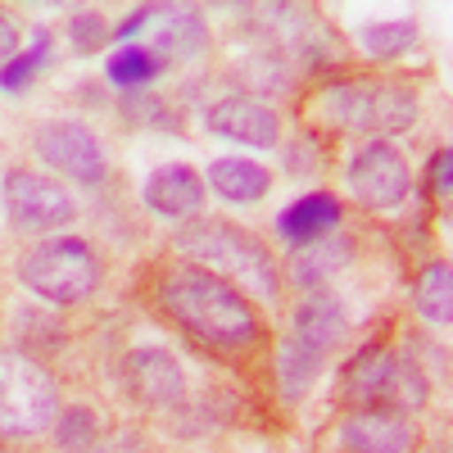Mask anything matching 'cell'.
I'll return each instance as SVG.
<instances>
[{
	"label": "cell",
	"mask_w": 453,
	"mask_h": 453,
	"mask_svg": "<svg viewBox=\"0 0 453 453\" xmlns=\"http://www.w3.org/2000/svg\"><path fill=\"white\" fill-rule=\"evenodd\" d=\"M209 132L236 141V145H250V150H273L281 145V119L277 109H268L254 96H226L209 109Z\"/></svg>",
	"instance_id": "obj_12"
},
{
	"label": "cell",
	"mask_w": 453,
	"mask_h": 453,
	"mask_svg": "<svg viewBox=\"0 0 453 453\" xmlns=\"http://www.w3.org/2000/svg\"><path fill=\"white\" fill-rule=\"evenodd\" d=\"M19 55V27L10 23V14L0 10V64H10Z\"/></svg>",
	"instance_id": "obj_27"
},
{
	"label": "cell",
	"mask_w": 453,
	"mask_h": 453,
	"mask_svg": "<svg viewBox=\"0 0 453 453\" xmlns=\"http://www.w3.org/2000/svg\"><path fill=\"white\" fill-rule=\"evenodd\" d=\"M418 422L399 408H354L335 431L345 453H418Z\"/></svg>",
	"instance_id": "obj_11"
},
{
	"label": "cell",
	"mask_w": 453,
	"mask_h": 453,
	"mask_svg": "<svg viewBox=\"0 0 453 453\" xmlns=\"http://www.w3.org/2000/svg\"><path fill=\"white\" fill-rule=\"evenodd\" d=\"M204 196H209V186L191 164H164L141 186L145 209H155L159 218H173V222H191L204 209Z\"/></svg>",
	"instance_id": "obj_13"
},
{
	"label": "cell",
	"mask_w": 453,
	"mask_h": 453,
	"mask_svg": "<svg viewBox=\"0 0 453 453\" xmlns=\"http://www.w3.org/2000/svg\"><path fill=\"white\" fill-rule=\"evenodd\" d=\"M412 304H418L426 326H449L453 322V277H449V263H426L418 286H412Z\"/></svg>",
	"instance_id": "obj_19"
},
{
	"label": "cell",
	"mask_w": 453,
	"mask_h": 453,
	"mask_svg": "<svg viewBox=\"0 0 453 453\" xmlns=\"http://www.w3.org/2000/svg\"><path fill=\"white\" fill-rule=\"evenodd\" d=\"M59 418L55 376L23 349H0V435L32 440L46 435Z\"/></svg>",
	"instance_id": "obj_5"
},
{
	"label": "cell",
	"mask_w": 453,
	"mask_h": 453,
	"mask_svg": "<svg viewBox=\"0 0 453 453\" xmlns=\"http://www.w3.org/2000/svg\"><path fill=\"white\" fill-rule=\"evenodd\" d=\"M32 150L42 164L73 177L78 186H100L109 177V159H104L100 136L82 123H73V119H46L32 132Z\"/></svg>",
	"instance_id": "obj_9"
},
{
	"label": "cell",
	"mask_w": 453,
	"mask_h": 453,
	"mask_svg": "<svg viewBox=\"0 0 453 453\" xmlns=\"http://www.w3.org/2000/svg\"><path fill=\"white\" fill-rule=\"evenodd\" d=\"M50 431H55L59 453H87V449L96 444L100 422H96V412H91V408H68V412H59V418H55Z\"/></svg>",
	"instance_id": "obj_23"
},
{
	"label": "cell",
	"mask_w": 453,
	"mask_h": 453,
	"mask_svg": "<svg viewBox=\"0 0 453 453\" xmlns=\"http://www.w3.org/2000/svg\"><path fill=\"white\" fill-rule=\"evenodd\" d=\"M159 309L177 331H186L204 349L250 354L254 345H263V318L254 299L226 277L200 268V263H177L164 273Z\"/></svg>",
	"instance_id": "obj_1"
},
{
	"label": "cell",
	"mask_w": 453,
	"mask_h": 453,
	"mask_svg": "<svg viewBox=\"0 0 453 453\" xmlns=\"http://www.w3.org/2000/svg\"><path fill=\"white\" fill-rule=\"evenodd\" d=\"M68 42L78 55H96L104 42H109V23L96 14V10H78L68 19Z\"/></svg>",
	"instance_id": "obj_24"
},
{
	"label": "cell",
	"mask_w": 453,
	"mask_h": 453,
	"mask_svg": "<svg viewBox=\"0 0 453 453\" xmlns=\"http://www.w3.org/2000/svg\"><path fill=\"white\" fill-rule=\"evenodd\" d=\"M177 254L186 263H200V268L226 277V281H245L254 286L263 299H277L281 295V268L273 250L263 245L254 232L236 222H222V218H191L177 232Z\"/></svg>",
	"instance_id": "obj_2"
},
{
	"label": "cell",
	"mask_w": 453,
	"mask_h": 453,
	"mask_svg": "<svg viewBox=\"0 0 453 453\" xmlns=\"http://www.w3.org/2000/svg\"><path fill=\"white\" fill-rule=\"evenodd\" d=\"M46 59H50V32L42 27V32L32 36V46H27V50H19L10 64H0V91L19 96V91L36 78V73L46 68Z\"/></svg>",
	"instance_id": "obj_22"
},
{
	"label": "cell",
	"mask_w": 453,
	"mask_h": 453,
	"mask_svg": "<svg viewBox=\"0 0 453 453\" xmlns=\"http://www.w3.org/2000/svg\"><path fill=\"white\" fill-rule=\"evenodd\" d=\"M5 213L19 236H50L78 218V204L64 181L32 168H14L5 177Z\"/></svg>",
	"instance_id": "obj_8"
},
{
	"label": "cell",
	"mask_w": 453,
	"mask_h": 453,
	"mask_svg": "<svg viewBox=\"0 0 453 453\" xmlns=\"http://www.w3.org/2000/svg\"><path fill=\"white\" fill-rule=\"evenodd\" d=\"M164 73V59L150 50V46H119L109 55V64H104V78L119 87V91H127V96H136L141 87H150Z\"/></svg>",
	"instance_id": "obj_20"
},
{
	"label": "cell",
	"mask_w": 453,
	"mask_h": 453,
	"mask_svg": "<svg viewBox=\"0 0 453 453\" xmlns=\"http://www.w3.org/2000/svg\"><path fill=\"white\" fill-rule=\"evenodd\" d=\"M349 263H354V241H349V236H322V241H313V245H299V254L290 258L286 277H290L299 290H318L326 277L345 273Z\"/></svg>",
	"instance_id": "obj_16"
},
{
	"label": "cell",
	"mask_w": 453,
	"mask_h": 453,
	"mask_svg": "<svg viewBox=\"0 0 453 453\" xmlns=\"http://www.w3.org/2000/svg\"><path fill=\"white\" fill-rule=\"evenodd\" d=\"M123 381H127V390H132L141 403H150V408H177V403L186 399L181 363H177L168 349H136V354H127Z\"/></svg>",
	"instance_id": "obj_14"
},
{
	"label": "cell",
	"mask_w": 453,
	"mask_h": 453,
	"mask_svg": "<svg viewBox=\"0 0 453 453\" xmlns=\"http://www.w3.org/2000/svg\"><path fill=\"white\" fill-rule=\"evenodd\" d=\"M345 181H349V196L363 204V209H399L408 200V186H412V173H408V159L403 150L390 145V141H367L358 155L349 159L345 168Z\"/></svg>",
	"instance_id": "obj_10"
},
{
	"label": "cell",
	"mask_w": 453,
	"mask_h": 453,
	"mask_svg": "<svg viewBox=\"0 0 453 453\" xmlns=\"http://www.w3.org/2000/svg\"><path fill=\"white\" fill-rule=\"evenodd\" d=\"M19 281L50 304H82L100 286V258L87 241L78 236H55V241H36L19 258Z\"/></svg>",
	"instance_id": "obj_4"
},
{
	"label": "cell",
	"mask_w": 453,
	"mask_h": 453,
	"mask_svg": "<svg viewBox=\"0 0 453 453\" xmlns=\"http://www.w3.org/2000/svg\"><path fill=\"white\" fill-rule=\"evenodd\" d=\"M150 27H159V42L150 46L164 64L168 55H181V59H196L204 50V19L196 10H150Z\"/></svg>",
	"instance_id": "obj_18"
},
{
	"label": "cell",
	"mask_w": 453,
	"mask_h": 453,
	"mask_svg": "<svg viewBox=\"0 0 453 453\" xmlns=\"http://www.w3.org/2000/svg\"><path fill=\"white\" fill-rule=\"evenodd\" d=\"M412 42H418V23L412 19H381V23H363L358 27V46L372 59H399Z\"/></svg>",
	"instance_id": "obj_21"
},
{
	"label": "cell",
	"mask_w": 453,
	"mask_h": 453,
	"mask_svg": "<svg viewBox=\"0 0 453 453\" xmlns=\"http://www.w3.org/2000/svg\"><path fill=\"white\" fill-rule=\"evenodd\" d=\"M345 222V209H340V200L331 191H309L299 196L281 209L277 218V236L286 245H313L322 236H335V226Z\"/></svg>",
	"instance_id": "obj_15"
},
{
	"label": "cell",
	"mask_w": 453,
	"mask_h": 453,
	"mask_svg": "<svg viewBox=\"0 0 453 453\" xmlns=\"http://www.w3.org/2000/svg\"><path fill=\"white\" fill-rule=\"evenodd\" d=\"M345 399L358 408H418L426 399V376L412 367L403 354L395 349H376L363 354L349 372H345Z\"/></svg>",
	"instance_id": "obj_7"
},
{
	"label": "cell",
	"mask_w": 453,
	"mask_h": 453,
	"mask_svg": "<svg viewBox=\"0 0 453 453\" xmlns=\"http://www.w3.org/2000/svg\"><path fill=\"white\" fill-rule=\"evenodd\" d=\"M349 340V318L340 309V299L331 295H313L304 299L295 313L290 326L281 335V349H277V390L286 403H299L326 367V358Z\"/></svg>",
	"instance_id": "obj_3"
},
{
	"label": "cell",
	"mask_w": 453,
	"mask_h": 453,
	"mask_svg": "<svg viewBox=\"0 0 453 453\" xmlns=\"http://www.w3.org/2000/svg\"><path fill=\"white\" fill-rule=\"evenodd\" d=\"M145 27H150V10H132V14H127L119 27H113L109 36H113V42H123V46H132V36H141Z\"/></svg>",
	"instance_id": "obj_26"
},
{
	"label": "cell",
	"mask_w": 453,
	"mask_h": 453,
	"mask_svg": "<svg viewBox=\"0 0 453 453\" xmlns=\"http://www.w3.org/2000/svg\"><path fill=\"white\" fill-rule=\"evenodd\" d=\"M209 186L218 191V200H226V204H258L263 196L273 191V173L263 164H254V159L226 155V159L209 164Z\"/></svg>",
	"instance_id": "obj_17"
},
{
	"label": "cell",
	"mask_w": 453,
	"mask_h": 453,
	"mask_svg": "<svg viewBox=\"0 0 453 453\" xmlns=\"http://www.w3.org/2000/svg\"><path fill=\"white\" fill-rule=\"evenodd\" d=\"M431 186H435L440 200L453 196V155H449V150H435V155H431Z\"/></svg>",
	"instance_id": "obj_25"
},
{
	"label": "cell",
	"mask_w": 453,
	"mask_h": 453,
	"mask_svg": "<svg viewBox=\"0 0 453 453\" xmlns=\"http://www.w3.org/2000/svg\"><path fill=\"white\" fill-rule=\"evenodd\" d=\"M322 119L335 123L340 132L354 136H381V132H408L418 123V96L395 82H340L326 87L322 100Z\"/></svg>",
	"instance_id": "obj_6"
}]
</instances>
